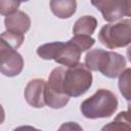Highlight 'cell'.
Masks as SVG:
<instances>
[{
  "label": "cell",
  "mask_w": 131,
  "mask_h": 131,
  "mask_svg": "<svg viewBox=\"0 0 131 131\" xmlns=\"http://www.w3.org/2000/svg\"><path fill=\"white\" fill-rule=\"evenodd\" d=\"M51 77L57 82L61 91L70 97H79L86 93L92 85L91 71L81 62L64 69L55 68L50 73Z\"/></svg>",
  "instance_id": "cell-1"
},
{
  "label": "cell",
  "mask_w": 131,
  "mask_h": 131,
  "mask_svg": "<svg viewBox=\"0 0 131 131\" xmlns=\"http://www.w3.org/2000/svg\"><path fill=\"white\" fill-rule=\"evenodd\" d=\"M84 64L90 71L100 72L103 76L115 79L126 69V59L120 53L96 48L87 52Z\"/></svg>",
  "instance_id": "cell-2"
},
{
  "label": "cell",
  "mask_w": 131,
  "mask_h": 131,
  "mask_svg": "<svg viewBox=\"0 0 131 131\" xmlns=\"http://www.w3.org/2000/svg\"><path fill=\"white\" fill-rule=\"evenodd\" d=\"M118 108L117 96L107 89H98L92 96L85 99L80 106L82 115L87 119L108 118Z\"/></svg>",
  "instance_id": "cell-3"
},
{
  "label": "cell",
  "mask_w": 131,
  "mask_h": 131,
  "mask_svg": "<svg viewBox=\"0 0 131 131\" xmlns=\"http://www.w3.org/2000/svg\"><path fill=\"white\" fill-rule=\"evenodd\" d=\"M82 51L71 41L51 42L40 45L37 48V54L46 60L53 59L57 63L67 68L76 66L81 57Z\"/></svg>",
  "instance_id": "cell-4"
},
{
  "label": "cell",
  "mask_w": 131,
  "mask_h": 131,
  "mask_svg": "<svg viewBox=\"0 0 131 131\" xmlns=\"http://www.w3.org/2000/svg\"><path fill=\"white\" fill-rule=\"evenodd\" d=\"M98 39L108 49H117L129 45L131 42V20L126 18L115 24L104 25L99 31Z\"/></svg>",
  "instance_id": "cell-5"
},
{
  "label": "cell",
  "mask_w": 131,
  "mask_h": 131,
  "mask_svg": "<svg viewBox=\"0 0 131 131\" xmlns=\"http://www.w3.org/2000/svg\"><path fill=\"white\" fill-rule=\"evenodd\" d=\"M91 4L100 10L103 19L116 21L123 16H130V0H90Z\"/></svg>",
  "instance_id": "cell-6"
},
{
  "label": "cell",
  "mask_w": 131,
  "mask_h": 131,
  "mask_svg": "<svg viewBox=\"0 0 131 131\" xmlns=\"http://www.w3.org/2000/svg\"><path fill=\"white\" fill-rule=\"evenodd\" d=\"M24 68L23 56L9 46L0 49V73L6 77H15L20 74Z\"/></svg>",
  "instance_id": "cell-7"
},
{
  "label": "cell",
  "mask_w": 131,
  "mask_h": 131,
  "mask_svg": "<svg viewBox=\"0 0 131 131\" xmlns=\"http://www.w3.org/2000/svg\"><path fill=\"white\" fill-rule=\"evenodd\" d=\"M45 86L46 82L44 79H33L27 84L25 88V98L31 106L40 108L45 105Z\"/></svg>",
  "instance_id": "cell-8"
},
{
  "label": "cell",
  "mask_w": 131,
  "mask_h": 131,
  "mask_svg": "<svg viewBox=\"0 0 131 131\" xmlns=\"http://www.w3.org/2000/svg\"><path fill=\"white\" fill-rule=\"evenodd\" d=\"M4 26L7 31L25 34L31 27V18L26 12L16 10L6 15L4 19Z\"/></svg>",
  "instance_id": "cell-9"
},
{
  "label": "cell",
  "mask_w": 131,
  "mask_h": 131,
  "mask_svg": "<svg viewBox=\"0 0 131 131\" xmlns=\"http://www.w3.org/2000/svg\"><path fill=\"white\" fill-rule=\"evenodd\" d=\"M50 9L58 18H70L77 10L76 0H50Z\"/></svg>",
  "instance_id": "cell-10"
},
{
  "label": "cell",
  "mask_w": 131,
  "mask_h": 131,
  "mask_svg": "<svg viewBox=\"0 0 131 131\" xmlns=\"http://www.w3.org/2000/svg\"><path fill=\"white\" fill-rule=\"evenodd\" d=\"M97 27V19L92 15H84L78 18L73 28L74 35L91 36Z\"/></svg>",
  "instance_id": "cell-11"
},
{
  "label": "cell",
  "mask_w": 131,
  "mask_h": 131,
  "mask_svg": "<svg viewBox=\"0 0 131 131\" xmlns=\"http://www.w3.org/2000/svg\"><path fill=\"white\" fill-rule=\"evenodd\" d=\"M0 37L13 49H17L25 40V34L12 32V31H5L0 34Z\"/></svg>",
  "instance_id": "cell-12"
},
{
  "label": "cell",
  "mask_w": 131,
  "mask_h": 131,
  "mask_svg": "<svg viewBox=\"0 0 131 131\" xmlns=\"http://www.w3.org/2000/svg\"><path fill=\"white\" fill-rule=\"evenodd\" d=\"M130 76L131 70L125 69L119 76V89L121 94L129 101L130 100Z\"/></svg>",
  "instance_id": "cell-13"
},
{
  "label": "cell",
  "mask_w": 131,
  "mask_h": 131,
  "mask_svg": "<svg viewBox=\"0 0 131 131\" xmlns=\"http://www.w3.org/2000/svg\"><path fill=\"white\" fill-rule=\"evenodd\" d=\"M128 114L129 112H121L113 122H111V124H108L107 126H104L102 129H129V118H128Z\"/></svg>",
  "instance_id": "cell-14"
},
{
  "label": "cell",
  "mask_w": 131,
  "mask_h": 131,
  "mask_svg": "<svg viewBox=\"0 0 131 131\" xmlns=\"http://www.w3.org/2000/svg\"><path fill=\"white\" fill-rule=\"evenodd\" d=\"M82 52L90 49L94 43L95 40L93 38H91L90 36H86V35H74V37L72 39H70Z\"/></svg>",
  "instance_id": "cell-15"
},
{
  "label": "cell",
  "mask_w": 131,
  "mask_h": 131,
  "mask_svg": "<svg viewBox=\"0 0 131 131\" xmlns=\"http://www.w3.org/2000/svg\"><path fill=\"white\" fill-rule=\"evenodd\" d=\"M20 0H0V14L8 15L17 10Z\"/></svg>",
  "instance_id": "cell-16"
},
{
  "label": "cell",
  "mask_w": 131,
  "mask_h": 131,
  "mask_svg": "<svg viewBox=\"0 0 131 131\" xmlns=\"http://www.w3.org/2000/svg\"><path fill=\"white\" fill-rule=\"evenodd\" d=\"M4 120H5V112L2 107V105L0 104V125L4 122Z\"/></svg>",
  "instance_id": "cell-17"
},
{
  "label": "cell",
  "mask_w": 131,
  "mask_h": 131,
  "mask_svg": "<svg viewBox=\"0 0 131 131\" xmlns=\"http://www.w3.org/2000/svg\"><path fill=\"white\" fill-rule=\"evenodd\" d=\"M4 46H9V45H8V44H7V43L0 37V49H1L2 47H4ZM9 47H10V46H9Z\"/></svg>",
  "instance_id": "cell-18"
},
{
  "label": "cell",
  "mask_w": 131,
  "mask_h": 131,
  "mask_svg": "<svg viewBox=\"0 0 131 131\" xmlns=\"http://www.w3.org/2000/svg\"><path fill=\"white\" fill-rule=\"evenodd\" d=\"M27 1H29V0H20V2H27Z\"/></svg>",
  "instance_id": "cell-19"
}]
</instances>
